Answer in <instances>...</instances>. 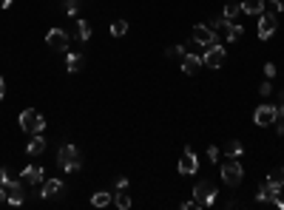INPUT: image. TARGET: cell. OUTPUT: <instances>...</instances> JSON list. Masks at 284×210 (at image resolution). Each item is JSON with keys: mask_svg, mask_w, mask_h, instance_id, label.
Listing matches in <instances>:
<instances>
[{"mask_svg": "<svg viewBox=\"0 0 284 210\" xmlns=\"http://www.w3.org/2000/svg\"><path fill=\"white\" fill-rule=\"evenodd\" d=\"M57 165H60L66 173H77V171H80L83 162H80V151H77V145H71V142L60 145V151H57Z\"/></svg>", "mask_w": 284, "mask_h": 210, "instance_id": "6da1fadb", "label": "cell"}, {"mask_svg": "<svg viewBox=\"0 0 284 210\" xmlns=\"http://www.w3.org/2000/svg\"><path fill=\"white\" fill-rule=\"evenodd\" d=\"M17 122H20V131H23V134H43V131H46L43 114L34 111V108H26V111H20Z\"/></svg>", "mask_w": 284, "mask_h": 210, "instance_id": "7a4b0ae2", "label": "cell"}, {"mask_svg": "<svg viewBox=\"0 0 284 210\" xmlns=\"http://www.w3.org/2000/svg\"><path fill=\"white\" fill-rule=\"evenodd\" d=\"M216 187H213V182L210 179H202V182H196V187H193V202L199 204V210H205V207H210V204L216 202Z\"/></svg>", "mask_w": 284, "mask_h": 210, "instance_id": "3957f363", "label": "cell"}, {"mask_svg": "<svg viewBox=\"0 0 284 210\" xmlns=\"http://www.w3.org/2000/svg\"><path fill=\"white\" fill-rule=\"evenodd\" d=\"M241 179H245V167H241L239 159H228L222 165V182L228 187H239Z\"/></svg>", "mask_w": 284, "mask_h": 210, "instance_id": "277c9868", "label": "cell"}, {"mask_svg": "<svg viewBox=\"0 0 284 210\" xmlns=\"http://www.w3.org/2000/svg\"><path fill=\"white\" fill-rule=\"evenodd\" d=\"M68 43H71V34L66 29H49L46 34V46L51 51H68Z\"/></svg>", "mask_w": 284, "mask_h": 210, "instance_id": "5b68a950", "label": "cell"}, {"mask_svg": "<svg viewBox=\"0 0 284 210\" xmlns=\"http://www.w3.org/2000/svg\"><path fill=\"white\" fill-rule=\"evenodd\" d=\"M225 57H228V51H225V46H219V43H213V46H208L205 49V54H202V62L208 68H222L225 66Z\"/></svg>", "mask_w": 284, "mask_h": 210, "instance_id": "8992f818", "label": "cell"}, {"mask_svg": "<svg viewBox=\"0 0 284 210\" xmlns=\"http://www.w3.org/2000/svg\"><path fill=\"white\" fill-rule=\"evenodd\" d=\"M193 43L202 46V49H208V46L216 43V31L210 29V23H196L193 26Z\"/></svg>", "mask_w": 284, "mask_h": 210, "instance_id": "52a82bcc", "label": "cell"}, {"mask_svg": "<svg viewBox=\"0 0 284 210\" xmlns=\"http://www.w3.org/2000/svg\"><path fill=\"white\" fill-rule=\"evenodd\" d=\"M276 117H278V111H276V105H270V102L259 105V108L253 111V122L259 125V128H267V125H273V122H276Z\"/></svg>", "mask_w": 284, "mask_h": 210, "instance_id": "ba28073f", "label": "cell"}, {"mask_svg": "<svg viewBox=\"0 0 284 210\" xmlns=\"http://www.w3.org/2000/svg\"><path fill=\"white\" fill-rule=\"evenodd\" d=\"M281 196V187L276 185V182H270V179H265L259 185V191H256V202H261V204H267V202H276V199Z\"/></svg>", "mask_w": 284, "mask_h": 210, "instance_id": "9c48e42d", "label": "cell"}, {"mask_svg": "<svg viewBox=\"0 0 284 210\" xmlns=\"http://www.w3.org/2000/svg\"><path fill=\"white\" fill-rule=\"evenodd\" d=\"M176 171H179V176H193V173L199 171V156L193 154L191 148H188L185 154L179 156V165H176Z\"/></svg>", "mask_w": 284, "mask_h": 210, "instance_id": "30bf717a", "label": "cell"}, {"mask_svg": "<svg viewBox=\"0 0 284 210\" xmlns=\"http://www.w3.org/2000/svg\"><path fill=\"white\" fill-rule=\"evenodd\" d=\"M278 29L276 14H259V40H270Z\"/></svg>", "mask_w": 284, "mask_h": 210, "instance_id": "8fae6325", "label": "cell"}, {"mask_svg": "<svg viewBox=\"0 0 284 210\" xmlns=\"http://www.w3.org/2000/svg\"><path fill=\"white\" fill-rule=\"evenodd\" d=\"M20 179H23L26 185H43L46 173H43V167H40V165H29V167L20 171Z\"/></svg>", "mask_w": 284, "mask_h": 210, "instance_id": "7c38bea8", "label": "cell"}, {"mask_svg": "<svg viewBox=\"0 0 284 210\" xmlns=\"http://www.w3.org/2000/svg\"><path fill=\"white\" fill-rule=\"evenodd\" d=\"M63 179H43V185H40V199H51V196H60L63 193Z\"/></svg>", "mask_w": 284, "mask_h": 210, "instance_id": "4fadbf2b", "label": "cell"}, {"mask_svg": "<svg viewBox=\"0 0 284 210\" xmlns=\"http://www.w3.org/2000/svg\"><path fill=\"white\" fill-rule=\"evenodd\" d=\"M202 66H205L202 57H199V54H188V51H185V57H182V71H185L188 77H196Z\"/></svg>", "mask_w": 284, "mask_h": 210, "instance_id": "5bb4252c", "label": "cell"}, {"mask_svg": "<svg viewBox=\"0 0 284 210\" xmlns=\"http://www.w3.org/2000/svg\"><path fill=\"white\" fill-rule=\"evenodd\" d=\"M46 139H43V134H31V139H29V145H26V154L29 156H40V154H46Z\"/></svg>", "mask_w": 284, "mask_h": 210, "instance_id": "9a60e30c", "label": "cell"}, {"mask_svg": "<svg viewBox=\"0 0 284 210\" xmlns=\"http://www.w3.org/2000/svg\"><path fill=\"white\" fill-rule=\"evenodd\" d=\"M241 14H250V17H259V14H265V3L261 0H241Z\"/></svg>", "mask_w": 284, "mask_h": 210, "instance_id": "2e32d148", "label": "cell"}, {"mask_svg": "<svg viewBox=\"0 0 284 210\" xmlns=\"http://www.w3.org/2000/svg\"><path fill=\"white\" fill-rule=\"evenodd\" d=\"M66 68L74 74V71H80L83 68V54L80 51H66Z\"/></svg>", "mask_w": 284, "mask_h": 210, "instance_id": "e0dca14e", "label": "cell"}, {"mask_svg": "<svg viewBox=\"0 0 284 210\" xmlns=\"http://www.w3.org/2000/svg\"><path fill=\"white\" fill-rule=\"evenodd\" d=\"M91 204H94V207H108V204H114V196L108 191H97L91 196Z\"/></svg>", "mask_w": 284, "mask_h": 210, "instance_id": "ac0fdd59", "label": "cell"}, {"mask_svg": "<svg viewBox=\"0 0 284 210\" xmlns=\"http://www.w3.org/2000/svg\"><path fill=\"white\" fill-rule=\"evenodd\" d=\"M77 40H80V43H88V40H91V23H88V20H77Z\"/></svg>", "mask_w": 284, "mask_h": 210, "instance_id": "d6986e66", "label": "cell"}, {"mask_svg": "<svg viewBox=\"0 0 284 210\" xmlns=\"http://www.w3.org/2000/svg\"><path fill=\"white\" fill-rule=\"evenodd\" d=\"M108 31H111V37H125L128 34V20H114Z\"/></svg>", "mask_w": 284, "mask_h": 210, "instance_id": "ffe728a7", "label": "cell"}, {"mask_svg": "<svg viewBox=\"0 0 284 210\" xmlns=\"http://www.w3.org/2000/svg\"><path fill=\"white\" fill-rule=\"evenodd\" d=\"M23 202H26V187H17V191H9V202H6V204H12V207H20Z\"/></svg>", "mask_w": 284, "mask_h": 210, "instance_id": "44dd1931", "label": "cell"}, {"mask_svg": "<svg viewBox=\"0 0 284 210\" xmlns=\"http://www.w3.org/2000/svg\"><path fill=\"white\" fill-rule=\"evenodd\" d=\"M241 34H245V29H241V26L236 23V20L230 23V29L225 31V37H228V43H236V40H241Z\"/></svg>", "mask_w": 284, "mask_h": 210, "instance_id": "7402d4cb", "label": "cell"}, {"mask_svg": "<svg viewBox=\"0 0 284 210\" xmlns=\"http://www.w3.org/2000/svg\"><path fill=\"white\" fill-rule=\"evenodd\" d=\"M225 154H228L230 159H239V156L245 154V145H241V142H236V139H233V142H228V145H225Z\"/></svg>", "mask_w": 284, "mask_h": 210, "instance_id": "603a6c76", "label": "cell"}, {"mask_svg": "<svg viewBox=\"0 0 284 210\" xmlns=\"http://www.w3.org/2000/svg\"><path fill=\"white\" fill-rule=\"evenodd\" d=\"M63 12H66L68 17H77V14H80V0H63Z\"/></svg>", "mask_w": 284, "mask_h": 210, "instance_id": "cb8c5ba5", "label": "cell"}, {"mask_svg": "<svg viewBox=\"0 0 284 210\" xmlns=\"http://www.w3.org/2000/svg\"><path fill=\"white\" fill-rule=\"evenodd\" d=\"M239 14H241V6H239V3H228V6L222 9V17H225V20H236Z\"/></svg>", "mask_w": 284, "mask_h": 210, "instance_id": "d4e9b609", "label": "cell"}, {"mask_svg": "<svg viewBox=\"0 0 284 210\" xmlns=\"http://www.w3.org/2000/svg\"><path fill=\"white\" fill-rule=\"evenodd\" d=\"M114 204H117L119 210H128L131 207V196H128V191H125V187L117 193V196H114Z\"/></svg>", "mask_w": 284, "mask_h": 210, "instance_id": "484cf974", "label": "cell"}, {"mask_svg": "<svg viewBox=\"0 0 284 210\" xmlns=\"http://www.w3.org/2000/svg\"><path fill=\"white\" fill-rule=\"evenodd\" d=\"M270 182H276L278 187H284V165H278V167H273L270 171V176H267Z\"/></svg>", "mask_w": 284, "mask_h": 210, "instance_id": "4316f807", "label": "cell"}, {"mask_svg": "<svg viewBox=\"0 0 284 210\" xmlns=\"http://www.w3.org/2000/svg\"><path fill=\"white\" fill-rule=\"evenodd\" d=\"M165 57L168 60H182V57H185V46H171V49H165Z\"/></svg>", "mask_w": 284, "mask_h": 210, "instance_id": "83f0119b", "label": "cell"}, {"mask_svg": "<svg viewBox=\"0 0 284 210\" xmlns=\"http://www.w3.org/2000/svg\"><path fill=\"white\" fill-rule=\"evenodd\" d=\"M267 6H270L273 14H281V12H284V3H281V0H267Z\"/></svg>", "mask_w": 284, "mask_h": 210, "instance_id": "f1b7e54d", "label": "cell"}, {"mask_svg": "<svg viewBox=\"0 0 284 210\" xmlns=\"http://www.w3.org/2000/svg\"><path fill=\"white\" fill-rule=\"evenodd\" d=\"M259 94H261V97H270V94H273V80H265V82H261V86H259Z\"/></svg>", "mask_w": 284, "mask_h": 210, "instance_id": "f546056e", "label": "cell"}, {"mask_svg": "<svg viewBox=\"0 0 284 210\" xmlns=\"http://www.w3.org/2000/svg\"><path fill=\"white\" fill-rule=\"evenodd\" d=\"M278 74V68H276V62H265V77L267 80H273V77Z\"/></svg>", "mask_w": 284, "mask_h": 210, "instance_id": "4dcf8cb0", "label": "cell"}, {"mask_svg": "<svg viewBox=\"0 0 284 210\" xmlns=\"http://www.w3.org/2000/svg\"><path fill=\"white\" fill-rule=\"evenodd\" d=\"M219 156H222V151H219L216 145H208V159L210 162H219Z\"/></svg>", "mask_w": 284, "mask_h": 210, "instance_id": "1f68e13d", "label": "cell"}, {"mask_svg": "<svg viewBox=\"0 0 284 210\" xmlns=\"http://www.w3.org/2000/svg\"><path fill=\"white\" fill-rule=\"evenodd\" d=\"M276 131L278 136H284V117H276Z\"/></svg>", "mask_w": 284, "mask_h": 210, "instance_id": "d6a6232c", "label": "cell"}, {"mask_svg": "<svg viewBox=\"0 0 284 210\" xmlns=\"http://www.w3.org/2000/svg\"><path fill=\"white\" fill-rule=\"evenodd\" d=\"M182 210H199V204L191 199V202H182Z\"/></svg>", "mask_w": 284, "mask_h": 210, "instance_id": "836d02e7", "label": "cell"}, {"mask_svg": "<svg viewBox=\"0 0 284 210\" xmlns=\"http://www.w3.org/2000/svg\"><path fill=\"white\" fill-rule=\"evenodd\" d=\"M3 202H9V191H6L3 185H0V204H3Z\"/></svg>", "mask_w": 284, "mask_h": 210, "instance_id": "e575fe53", "label": "cell"}, {"mask_svg": "<svg viewBox=\"0 0 284 210\" xmlns=\"http://www.w3.org/2000/svg\"><path fill=\"white\" fill-rule=\"evenodd\" d=\"M123 187H128V179H125V176H119V179H117V191H123Z\"/></svg>", "mask_w": 284, "mask_h": 210, "instance_id": "d590c367", "label": "cell"}, {"mask_svg": "<svg viewBox=\"0 0 284 210\" xmlns=\"http://www.w3.org/2000/svg\"><path fill=\"white\" fill-rule=\"evenodd\" d=\"M6 97V80H3V77H0V99Z\"/></svg>", "mask_w": 284, "mask_h": 210, "instance_id": "8d00e7d4", "label": "cell"}, {"mask_svg": "<svg viewBox=\"0 0 284 210\" xmlns=\"http://www.w3.org/2000/svg\"><path fill=\"white\" fill-rule=\"evenodd\" d=\"M12 6V0H0V9H9Z\"/></svg>", "mask_w": 284, "mask_h": 210, "instance_id": "74e56055", "label": "cell"}]
</instances>
